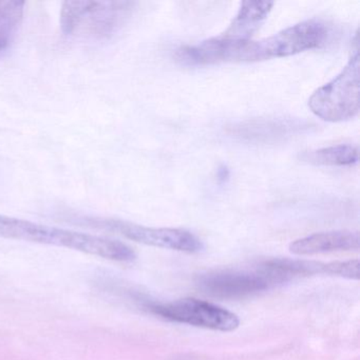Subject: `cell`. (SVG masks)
<instances>
[{"mask_svg":"<svg viewBox=\"0 0 360 360\" xmlns=\"http://www.w3.org/2000/svg\"><path fill=\"white\" fill-rule=\"evenodd\" d=\"M229 176V172L225 166H222V167L219 168L218 169V179L219 181H222L224 182L225 180H227V178Z\"/></svg>","mask_w":360,"mask_h":360,"instance_id":"cell-13","label":"cell"},{"mask_svg":"<svg viewBox=\"0 0 360 360\" xmlns=\"http://www.w3.org/2000/svg\"><path fill=\"white\" fill-rule=\"evenodd\" d=\"M198 286L204 294L221 299H241L254 296L275 286L273 280L260 271H216L199 277Z\"/></svg>","mask_w":360,"mask_h":360,"instance_id":"cell-7","label":"cell"},{"mask_svg":"<svg viewBox=\"0 0 360 360\" xmlns=\"http://www.w3.org/2000/svg\"><path fill=\"white\" fill-rule=\"evenodd\" d=\"M359 246L360 237L357 231H326L296 240L290 243V252L299 256H305L342 250H358Z\"/></svg>","mask_w":360,"mask_h":360,"instance_id":"cell-9","label":"cell"},{"mask_svg":"<svg viewBox=\"0 0 360 360\" xmlns=\"http://www.w3.org/2000/svg\"><path fill=\"white\" fill-rule=\"evenodd\" d=\"M307 127L309 124L299 120L255 119L231 126L229 134L244 142L271 144L290 138Z\"/></svg>","mask_w":360,"mask_h":360,"instance_id":"cell-8","label":"cell"},{"mask_svg":"<svg viewBox=\"0 0 360 360\" xmlns=\"http://www.w3.org/2000/svg\"><path fill=\"white\" fill-rule=\"evenodd\" d=\"M328 29L317 20H305L258 41H250L240 49L236 62H262L288 58L317 49L326 44Z\"/></svg>","mask_w":360,"mask_h":360,"instance_id":"cell-4","label":"cell"},{"mask_svg":"<svg viewBox=\"0 0 360 360\" xmlns=\"http://www.w3.org/2000/svg\"><path fill=\"white\" fill-rule=\"evenodd\" d=\"M25 1H0V52L11 46L24 18Z\"/></svg>","mask_w":360,"mask_h":360,"instance_id":"cell-12","label":"cell"},{"mask_svg":"<svg viewBox=\"0 0 360 360\" xmlns=\"http://www.w3.org/2000/svg\"><path fill=\"white\" fill-rule=\"evenodd\" d=\"M68 222L79 226L109 231L123 236L136 243L155 248H167L178 252L197 254L204 250V244L197 236L186 229L147 227L117 219L72 214L67 217Z\"/></svg>","mask_w":360,"mask_h":360,"instance_id":"cell-3","label":"cell"},{"mask_svg":"<svg viewBox=\"0 0 360 360\" xmlns=\"http://www.w3.org/2000/svg\"><path fill=\"white\" fill-rule=\"evenodd\" d=\"M0 238L70 248L117 262H132L136 258V252L119 240L47 226L4 214H0Z\"/></svg>","mask_w":360,"mask_h":360,"instance_id":"cell-1","label":"cell"},{"mask_svg":"<svg viewBox=\"0 0 360 360\" xmlns=\"http://www.w3.org/2000/svg\"><path fill=\"white\" fill-rule=\"evenodd\" d=\"M274 6V1H243L237 15L220 37L235 43H250L266 20Z\"/></svg>","mask_w":360,"mask_h":360,"instance_id":"cell-10","label":"cell"},{"mask_svg":"<svg viewBox=\"0 0 360 360\" xmlns=\"http://www.w3.org/2000/svg\"><path fill=\"white\" fill-rule=\"evenodd\" d=\"M300 159L313 165L352 166L358 162V149L352 145L340 144L318 150L305 151Z\"/></svg>","mask_w":360,"mask_h":360,"instance_id":"cell-11","label":"cell"},{"mask_svg":"<svg viewBox=\"0 0 360 360\" xmlns=\"http://www.w3.org/2000/svg\"><path fill=\"white\" fill-rule=\"evenodd\" d=\"M155 315L176 323L198 328L231 332L239 328L240 319L235 313L208 301L185 298L168 303L148 305Z\"/></svg>","mask_w":360,"mask_h":360,"instance_id":"cell-6","label":"cell"},{"mask_svg":"<svg viewBox=\"0 0 360 360\" xmlns=\"http://www.w3.org/2000/svg\"><path fill=\"white\" fill-rule=\"evenodd\" d=\"M134 6L131 1H66L60 10V28L66 35L110 39L126 24Z\"/></svg>","mask_w":360,"mask_h":360,"instance_id":"cell-2","label":"cell"},{"mask_svg":"<svg viewBox=\"0 0 360 360\" xmlns=\"http://www.w3.org/2000/svg\"><path fill=\"white\" fill-rule=\"evenodd\" d=\"M359 68V54L356 51L335 79L311 94L309 107L316 117L330 123H338L354 119L358 115Z\"/></svg>","mask_w":360,"mask_h":360,"instance_id":"cell-5","label":"cell"}]
</instances>
